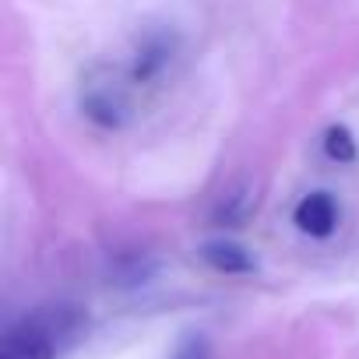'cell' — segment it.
<instances>
[{
  "mask_svg": "<svg viewBox=\"0 0 359 359\" xmlns=\"http://www.w3.org/2000/svg\"><path fill=\"white\" fill-rule=\"evenodd\" d=\"M85 310L71 303L39 306L11 320L0 334V359H60L85 334Z\"/></svg>",
  "mask_w": 359,
  "mask_h": 359,
  "instance_id": "cell-1",
  "label": "cell"
},
{
  "mask_svg": "<svg viewBox=\"0 0 359 359\" xmlns=\"http://www.w3.org/2000/svg\"><path fill=\"white\" fill-rule=\"evenodd\" d=\"M292 219H296L299 233L324 240V236H331L334 226H338V205H334L331 194L313 191V194H306V198L296 205V215H292Z\"/></svg>",
  "mask_w": 359,
  "mask_h": 359,
  "instance_id": "cell-2",
  "label": "cell"
},
{
  "mask_svg": "<svg viewBox=\"0 0 359 359\" xmlns=\"http://www.w3.org/2000/svg\"><path fill=\"white\" fill-rule=\"evenodd\" d=\"M201 261L208 268L222 271V275H250L257 268L254 254L247 247L233 243V240H212V243H205L201 247Z\"/></svg>",
  "mask_w": 359,
  "mask_h": 359,
  "instance_id": "cell-3",
  "label": "cell"
},
{
  "mask_svg": "<svg viewBox=\"0 0 359 359\" xmlns=\"http://www.w3.org/2000/svg\"><path fill=\"white\" fill-rule=\"evenodd\" d=\"M165 64H169V43L165 39H148V43H141L130 74H134V81H151Z\"/></svg>",
  "mask_w": 359,
  "mask_h": 359,
  "instance_id": "cell-4",
  "label": "cell"
},
{
  "mask_svg": "<svg viewBox=\"0 0 359 359\" xmlns=\"http://www.w3.org/2000/svg\"><path fill=\"white\" fill-rule=\"evenodd\" d=\"M324 151H327V158H334V162H352L355 158V141H352V134H348V127H331L327 134H324Z\"/></svg>",
  "mask_w": 359,
  "mask_h": 359,
  "instance_id": "cell-5",
  "label": "cell"
},
{
  "mask_svg": "<svg viewBox=\"0 0 359 359\" xmlns=\"http://www.w3.org/2000/svg\"><path fill=\"white\" fill-rule=\"evenodd\" d=\"M176 359H208V345H205V338H201V334H198V338H187L184 345H180Z\"/></svg>",
  "mask_w": 359,
  "mask_h": 359,
  "instance_id": "cell-6",
  "label": "cell"
}]
</instances>
